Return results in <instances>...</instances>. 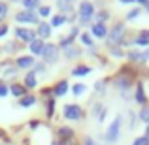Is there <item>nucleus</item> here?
Wrapping results in <instances>:
<instances>
[{
  "label": "nucleus",
  "mask_w": 149,
  "mask_h": 145,
  "mask_svg": "<svg viewBox=\"0 0 149 145\" xmlns=\"http://www.w3.org/2000/svg\"><path fill=\"white\" fill-rule=\"evenodd\" d=\"M64 23H66V15H62V13L51 17V26H53V28H61Z\"/></svg>",
  "instance_id": "obj_17"
},
{
  "label": "nucleus",
  "mask_w": 149,
  "mask_h": 145,
  "mask_svg": "<svg viewBox=\"0 0 149 145\" xmlns=\"http://www.w3.org/2000/svg\"><path fill=\"white\" fill-rule=\"evenodd\" d=\"M127 57L130 58V60H134V62H140V58H142V51H140V49H132V51L127 53Z\"/></svg>",
  "instance_id": "obj_25"
},
{
  "label": "nucleus",
  "mask_w": 149,
  "mask_h": 145,
  "mask_svg": "<svg viewBox=\"0 0 149 145\" xmlns=\"http://www.w3.org/2000/svg\"><path fill=\"white\" fill-rule=\"evenodd\" d=\"M77 34H79V26H74V28L70 30V36H72V38H76Z\"/></svg>",
  "instance_id": "obj_41"
},
{
  "label": "nucleus",
  "mask_w": 149,
  "mask_h": 145,
  "mask_svg": "<svg viewBox=\"0 0 149 145\" xmlns=\"http://www.w3.org/2000/svg\"><path fill=\"white\" fill-rule=\"evenodd\" d=\"M77 13H79V25L81 26L91 25V19H93V15H95V4L89 2V0H83V2L79 4Z\"/></svg>",
  "instance_id": "obj_2"
},
{
  "label": "nucleus",
  "mask_w": 149,
  "mask_h": 145,
  "mask_svg": "<svg viewBox=\"0 0 149 145\" xmlns=\"http://www.w3.org/2000/svg\"><path fill=\"white\" fill-rule=\"evenodd\" d=\"M111 55H113V57H115V58H119V57H125V55H127V53H125V51L121 49L119 45H113V47H111Z\"/></svg>",
  "instance_id": "obj_30"
},
{
  "label": "nucleus",
  "mask_w": 149,
  "mask_h": 145,
  "mask_svg": "<svg viewBox=\"0 0 149 145\" xmlns=\"http://www.w3.org/2000/svg\"><path fill=\"white\" fill-rule=\"evenodd\" d=\"M49 15H51V8L49 6H40V8H38V17H49Z\"/></svg>",
  "instance_id": "obj_28"
},
{
  "label": "nucleus",
  "mask_w": 149,
  "mask_h": 145,
  "mask_svg": "<svg viewBox=\"0 0 149 145\" xmlns=\"http://www.w3.org/2000/svg\"><path fill=\"white\" fill-rule=\"evenodd\" d=\"M74 4H76V0H57V8L62 15L70 13L74 10Z\"/></svg>",
  "instance_id": "obj_12"
},
{
  "label": "nucleus",
  "mask_w": 149,
  "mask_h": 145,
  "mask_svg": "<svg viewBox=\"0 0 149 145\" xmlns=\"http://www.w3.org/2000/svg\"><path fill=\"white\" fill-rule=\"evenodd\" d=\"M146 10H147V13H149V4H147V8H146Z\"/></svg>",
  "instance_id": "obj_46"
},
{
  "label": "nucleus",
  "mask_w": 149,
  "mask_h": 145,
  "mask_svg": "<svg viewBox=\"0 0 149 145\" xmlns=\"http://www.w3.org/2000/svg\"><path fill=\"white\" fill-rule=\"evenodd\" d=\"M36 104V96H23L21 100H19V105L21 108H30V105Z\"/></svg>",
  "instance_id": "obj_21"
},
{
  "label": "nucleus",
  "mask_w": 149,
  "mask_h": 145,
  "mask_svg": "<svg viewBox=\"0 0 149 145\" xmlns=\"http://www.w3.org/2000/svg\"><path fill=\"white\" fill-rule=\"evenodd\" d=\"M62 115H64L66 121H79L81 115H83V109L77 104H66L62 108Z\"/></svg>",
  "instance_id": "obj_5"
},
{
  "label": "nucleus",
  "mask_w": 149,
  "mask_h": 145,
  "mask_svg": "<svg viewBox=\"0 0 149 145\" xmlns=\"http://www.w3.org/2000/svg\"><path fill=\"white\" fill-rule=\"evenodd\" d=\"M15 21L17 23H25V25H40V17L36 11H29V10H21L15 13Z\"/></svg>",
  "instance_id": "obj_3"
},
{
  "label": "nucleus",
  "mask_w": 149,
  "mask_h": 145,
  "mask_svg": "<svg viewBox=\"0 0 149 145\" xmlns=\"http://www.w3.org/2000/svg\"><path fill=\"white\" fill-rule=\"evenodd\" d=\"M8 11H10V8H8V4H6V2H0V23H2L4 19H6Z\"/></svg>",
  "instance_id": "obj_29"
},
{
  "label": "nucleus",
  "mask_w": 149,
  "mask_h": 145,
  "mask_svg": "<svg viewBox=\"0 0 149 145\" xmlns=\"http://www.w3.org/2000/svg\"><path fill=\"white\" fill-rule=\"evenodd\" d=\"M138 117H140V121H143L146 124H149V108H147V105H143V108L140 109Z\"/></svg>",
  "instance_id": "obj_24"
},
{
  "label": "nucleus",
  "mask_w": 149,
  "mask_h": 145,
  "mask_svg": "<svg viewBox=\"0 0 149 145\" xmlns=\"http://www.w3.org/2000/svg\"><path fill=\"white\" fill-rule=\"evenodd\" d=\"M149 139L146 138V136H140V138H136L134 142H132V145H147Z\"/></svg>",
  "instance_id": "obj_33"
},
{
  "label": "nucleus",
  "mask_w": 149,
  "mask_h": 145,
  "mask_svg": "<svg viewBox=\"0 0 149 145\" xmlns=\"http://www.w3.org/2000/svg\"><path fill=\"white\" fill-rule=\"evenodd\" d=\"M13 2H21V0H13Z\"/></svg>",
  "instance_id": "obj_47"
},
{
  "label": "nucleus",
  "mask_w": 149,
  "mask_h": 145,
  "mask_svg": "<svg viewBox=\"0 0 149 145\" xmlns=\"http://www.w3.org/2000/svg\"><path fill=\"white\" fill-rule=\"evenodd\" d=\"M13 34H15L17 40L26 42V44H30V42L36 40V32H34L32 28H25V26H17V28H13Z\"/></svg>",
  "instance_id": "obj_7"
},
{
  "label": "nucleus",
  "mask_w": 149,
  "mask_h": 145,
  "mask_svg": "<svg viewBox=\"0 0 149 145\" xmlns=\"http://www.w3.org/2000/svg\"><path fill=\"white\" fill-rule=\"evenodd\" d=\"M134 2H138V4H146V6H147V4H149V0H134Z\"/></svg>",
  "instance_id": "obj_43"
},
{
  "label": "nucleus",
  "mask_w": 149,
  "mask_h": 145,
  "mask_svg": "<svg viewBox=\"0 0 149 145\" xmlns=\"http://www.w3.org/2000/svg\"><path fill=\"white\" fill-rule=\"evenodd\" d=\"M85 91H87V87H85V85H81V83H77V85H74L72 94H74V96H81Z\"/></svg>",
  "instance_id": "obj_27"
},
{
  "label": "nucleus",
  "mask_w": 149,
  "mask_h": 145,
  "mask_svg": "<svg viewBox=\"0 0 149 145\" xmlns=\"http://www.w3.org/2000/svg\"><path fill=\"white\" fill-rule=\"evenodd\" d=\"M58 136H61V138H72L74 130L68 128V126H61V128H58Z\"/></svg>",
  "instance_id": "obj_26"
},
{
  "label": "nucleus",
  "mask_w": 149,
  "mask_h": 145,
  "mask_svg": "<svg viewBox=\"0 0 149 145\" xmlns=\"http://www.w3.org/2000/svg\"><path fill=\"white\" fill-rule=\"evenodd\" d=\"M146 138L149 139V124H147V126H146Z\"/></svg>",
  "instance_id": "obj_45"
},
{
  "label": "nucleus",
  "mask_w": 149,
  "mask_h": 145,
  "mask_svg": "<svg viewBox=\"0 0 149 145\" xmlns=\"http://www.w3.org/2000/svg\"><path fill=\"white\" fill-rule=\"evenodd\" d=\"M15 64H17V68H21V70H30V68H34L36 62H34L32 55H25V57H17Z\"/></svg>",
  "instance_id": "obj_9"
},
{
  "label": "nucleus",
  "mask_w": 149,
  "mask_h": 145,
  "mask_svg": "<svg viewBox=\"0 0 149 145\" xmlns=\"http://www.w3.org/2000/svg\"><path fill=\"white\" fill-rule=\"evenodd\" d=\"M8 92H10V89L6 87V83H2V81H0V98L8 96Z\"/></svg>",
  "instance_id": "obj_36"
},
{
  "label": "nucleus",
  "mask_w": 149,
  "mask_h": 145,
  "mask_svg": "<svg viewBox=\"0 0 149 145\" xmlns=\"http://www.w3.org/2000/svg\"><path fill=\"white\" fill-rule=\"evenodd\" d=\"M42 58H44V64H55L58 60V45L55 44H45L44 53H42Z\"/></svg>",
  "instance_id": "obj_6"
},
{
  "label": "nucleus",
  "mask_w": 149,
  "mask_h": 145,
  "mask_svg": "<svg viewBox=\"0 0 149 145\" xmlns=\"http://www.w3.org/2000/svg\"><path fill=\"white\" fill-rule=\"evenodd\" d=\"M21 4H23V8H25V10L34 11L38 6H40V0H21Z\"/></svg>",
  "instance_id": "obj_20"
},
{
  "label": "nucleus",
  "mask_w": 149,
  "mask_h": 145,
  "mask_svg": "<svg viewBox=\"0 0 149 145\" xmlns=\"http://www.w3.org/2000/svg\"><path fill=\"white\" fill-rule=\"evenodd\" d=\"M138 15H140V8H134V10H130V11H128L127 19H128V21H132V19H136Z\"/></svg>",
  "instance_id": "obj_34"
},
{
  "label": "nucleus",
  "mask_w": 149,
  "mask_h": 145,
  "mask_svg": "<svg viewBox=\"0 0 149 145\" xmlns=\"http://www.w3.org/2000/svg\"><path fill=\"white\" fill-rule=\"evenodd\" d=\"M95 91H98L100 94H104V92H106V85H104V81H96V83H95Z\"/></svg>",
  "instance_id": "obj_35"
},
{
  "label": "nucleus",
  "mask_w": 149,
  "mask_h": 145,
  "mask_svg": "<svg viewBox=\"0 0 149 145\" xmlns=\"http://www.w3.org/2000/svg\"><path fill=\"white\" fill-rule=\"evenodd\" d=\"M121 124H123V117L117 115L115 119L111 121V124L108 126V130L104 132V142L106 143H109V145L117 143V139L121 138Z\"/></svg>",
  "instance_id": "obj_1"
},
{
  "label": "nucleus",
  "mask_w": 149,
  "mask_h": 145,
  "mask_svg": "<svg viewBox=\"0 0 149 145\" xmlns=\"http://www.w3.org/2000/svg\"><path fill=\"white\" fill-rule=\"evenodd\" d=\"M147 87H149V85H147Z\"/></svg>",
  "instance_id": "obj_48"
},
{
  "label": "nucleus",
  "mask_w": 149,
  "mask_h": 145,
  "mask_svg": "<svg viewBox=\"0 0 149 145\" xmlns=\"http://www.w3.org/2000/svg\"><path fill=\"white\" fill-rule=\"evenodd\" d=\"M106 115H108V108H104V109H102V113L98 115V121H100V123H102V121L106 119Z\"/></svg>",
  "instance_id": "obj_40"
},
{
  "label": "nucleus",
  "mask_w": 149,
  "mask_h": 145,
  "mask_svg": "<svg viewBox=\"0 0 149 145\" xmlns=\"http://www.w3.org/2000/svg\"><path fill=\"white\" fill-rule=\"evenodd\" d=\"M81 42H83L85 45H93V44H95V40H93V38H91V34H89V32L81 34Z\"/></svg>",
  "instance_id": "obj_31"
},
{
  "label": "nucleus",
  "mask_w": 149,
  "mask_h": 145,
  "mask_svg": "<svg viewBox=\"0 0 149 145\" xmlns=\"http://www.w3.org/2000/svg\"><path fill=\"white\" fill-rule=\"evenodd\" d=\"M147 145H149V143H147Z\"/></svg>",
  "instance_id": "obj_49"
},
{
  "label": "nucleus",
  "mask_w": 149,
  "mask_h": 145,
  "mask_svg": "<svg viewBox=\"0 0 149 145\" xmlns=\"http://www.w3.org/2000/svg\"><path fill=\"white\" fill-rule=\"evenodd\" d=\"M136 45H149V32H142L138 38L134 40Z\"/></svg>",
  "instance_id": "obj_23"
},
{
  "label": "nucleus",
  "mask_w": 149,
  "mask_h": 145,
  "mask_svg": "<svg viewBox=\"0 0 149 145\" xmlns=\"http://www.w3.org/2000/svg\"><path fill=\"white\" fill-rule=\"evenodd\" d=\"M91 72H93V68H91V66L81 64V66H76V68L72 70V76H74V77H83V76H89Z\"/></svg>",
  "instance_id": "obj_14"
},
{
  "label": "nucleus",
  "mask_w": 149,
  "mask_h": 145,
  "mask_svg": "<svg viewBox=\"0 0 149 145\" xmlns=\"http://www.w3.org/2000/svg\"><path fill=\"white\" fill-rule=\"evenodd\" d=\"M83 145H98V142H96V139H93V138H85L83 139Z\"/></svg>",
  "instance_id": "obj_38"
},
{
  "label": "nucleus",
  "mask_w": 149,
  "mask_h": 145,
  "mask_svg": "<svg viewBox=\"0 0 149 145\" xmlns=\"http://www.w3.org/2000/svg\"><path fill=\"white\" fill-rule=\"evenodd\" d=\"M72 44H74V38H72V36H66L64 40L61 42V47H62V49H66V47H72Z\"/></svg>",
  "instance_id": "obj_32"
},
{
  "label": "nucleus",
  "mask_w": 149,
  "mask_h": 145,
  "mask_svg": "<svg viewBox=\"0 0 149 145\" xmlns=\"http://www.w3.org/2000/svg\"><path fill=\"white\" fill-rule=\"evenodd\" d=\"M79 55H81V49L74 47V45H72V47H66V49H64V57H66V58H74V57H79Z\"/></svg>",
  "instance_id": "obj_22"
},
{
  "label": "nucleus",
  "mask_w": 149,
  "mask_h": 145,
  "mask_svg": "<svg viewBox=\"0 0 149 145\" xmlns=\"http://www.w3.org/2000/svg\"><path fill=\"white\" fill-rule=\"evenodd\" d=\"M10 92L13 96H21L23 98V96H25V87H23V85H19V83H13L10 87Z\"/></svg>",
  "instance_id": "obj_19"
},
{
  "label": "nucleus",
  "mask_w": 149,
  "mask_h": 145,
  "mask_svg": "<svg viewBox=\"0 0 149 145\" xmlns=\"http://www.w3.org/2000/svg\"><path fill=\"white\" fill-rule=\"evenodd\" d=\"M66 92H68V81H58L57 85H55V89H53V94L57 96V98H61V96H64Z\"/></svg>",
  "instance_id": "obj_13"
},
{
  "label": "nucleus",
  "mask_w": 149,
  "mask_h": 145,
  "mask_svg": "<svg viewBox=\"0 0 149 145\" xmlns=\"http://www.w3.org/2000/svg\"><path fill=\"white\" fill-rule=\"evenodd\" d=\"M44 47H45V42L40 40V38H36L34 42H30V44H29V49H30V55H32V57H36V55H40V57H42Z\"/></svg>",
  "instance_id": "obj_10"
},
{
  "label": "nucleus",
  "mask_w": 149,
  "mask_h": 145,
  "mask_svg": "<svg viewBox=\"0 0 149 145\" xmlns=\"http://www.w3.org/2000/svg\"><path fill=\"white\" fill-rule=\"evenodd\" d=\"M123 34H125V25L123 23H117V25L108 32V40H106L108 45H111V47L113 45H119L121 40H123Z\"/></svg>",
  "instance_id": "obj_4"
},
{
  "label": "nucleus",
  "mask_w": 149,
  "mask_h": 145,
  "mask_svg": "<svg viewBox=\"0 0 149 145\" xmlns=\"http://www.w3.org/2000/svg\"><path fill=\"white\" fill-rule=\"evenodd\" d=\"M134 100L138 102V104H142V108H143V104H146V92H143V85L142 83H136V92H134Z\"/></svg>",
  "instance_id": "obj_15"
},
{
  "label": "nucleus",
  "mask_w": 149,
  "mask_h": 145,
  "mask_svg": "<svg viewBox=\"0 0 149 145\" xmlns=\"http://www.w3.org/2000/svg\"><path fill=\"white\" fill-rule=\"evenodd\" d=\"M6 32H8V26H6V25H2V26H0V38L6 36Z\"/></svg>",
  "instance_id": "obj_42"
},
{
  "label": "nucleus",
  "mask_w": 149,
  "mask_h": 145,
  "mask_svg": "<svg viewBox=\"0 0 149 145\" xmlns=\"http://www.w3.org/2000/svg\"><path fill=\"white\" fill-rule=\"evenodd\" d=\"M104 19H108V11H100L98 13V23H104Z\"/></svg>",
  "instance_id": "obj_39"
},
{
  "label": "nucleus",
  "mask_w": 149,
  "mask_h": 145,
  "mask_svg": "<svg viewBox=\"0 0 149 145\" xmlns=\"http://www.w3.org/2000/svg\"><path fill=\"white\" fill-rule=\"evenodd\" d=\"M38 85V81H36V74L34 72H29L25 76V89H34Z\"/></svg>",
  "instance_id": "obj_16"
},
{
  "label": "nucleus",
  "mask_w": 149,
  "mask_h": 145,
  "mask_svg": "<svg viewBox=\"0 0 149 145\" xmlns=\"http://www.w3.org/2000/svg\"><path fill=\"white\" fill-rule=\"evenodd\" d=\"M149 60V49H143L142 51V58H140V62H147Z\"/></svg>",
  "instance_id": "obj_37"
},
{
  "label": "nucleus",
  "mask_w": 149,
  "mask_h": 145,
  "mask_svg": "<svg viewBox=\"0 0 149 145\" xmlns=\"http://www.w3.org/2000/svg\"><path fill=\"white\" fill-rule=\"evenodd\" d=\"M108 26H106V23H95V25L91 26V34H93V38H108Z\"/></svg>",
  "instance_id": "obj_8"
},
{
  "label": "nucleus",
  "mask_w": 149,
  "mask_h": 145,
  "mask_svg": "<svg viewBox=\"0 0 149 145\" xmlns=\"http://www.w3.org/2000/svg\"><path fill=\"white\" fill-rule=\"evenodd\" d=\"M119 2H121V4H132L134 0H119Z\"/></svg>",
  "instance_id": "obj_44"
},
{
  "label": "nucleus",
  "mask_w": 149,
  "mask_h": 145,
  "mask_svg": "<svg viewBox=\"0 0 149 145\" xmlns=\"http://www.w3.org/2000/svg\"><path fill=\"white\" fill-rule=\"evenodd\" d=\"M51 30H53L51 23H40L36 36H40V40H47V38H51Z\"/></svg>",
  "instance_id": "obj_11"
},
{
  "label": "nucleus",
  "mask_w": 149,
  "mask_h": 145,
  "mask_svg": "<svg viewBox=\"0 0 149 145\" xmlns=\"http://www.w3.org/2000/svg\"><path fill=\"white\" fill-rule=\"evenodd\" d=\"M115 87L119 89V91H127V89H130V79H128V77H119V79H117V83H115Z\"/></svg>",
  "instance_id": "obj_18"
}]
</instances>
